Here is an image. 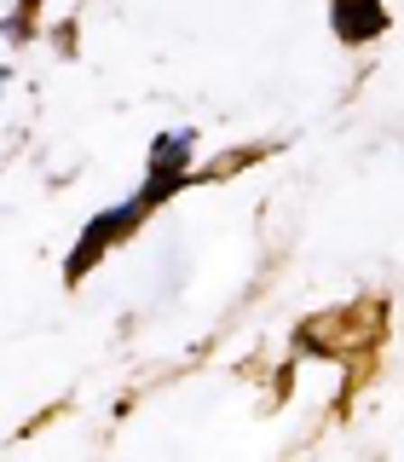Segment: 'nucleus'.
<instances>
[{"label": "nucleus", "instance_id": "f257e3e1", "mask_svg": "<svg viewBox=\"0 0 404 462\" xmlns=\"http://www.w3.org/2000/svg\"><path fill=\"white\" fill-rule=\"evenodd\" d=\"M387 29L381 0H335V35L341 41H370Z\"/></svg>", "mask_w": 404, "mask_h": 462}, {"label": "nucleus", "instance_id": "f03ea898", "mask_svg": "<svg viewBox=\"0 0 404 462\" xmlns=\"http://www.w3.org/2000/svg\"><path fill=\"white\" fill-rule=\"evenodd\" d=\"M191 144H197V134H162L151 144V168H185V156H191Z\"/></svg>", "mask_w": 404, "mask_h": 462}, {"label": "nucleus", "instance_id": "7ed1b4c3", "mask_svg": "<svg viewBox=\"0 0 404 462\" xmlns=\"http://www.w3.org/2000/svg\"><path fill=\"white\" fill-rule=\"evenodd\" d=\"M179 180H185V168H151V185H144V208H151V202H162L168 191H179Z\"/></svg>", "mask_w": 404, "mask_h": 462}, {"label": "nucleus", "instance_id": "20e7f679", "mask_svg": "<svg viewBox=\"0 0 404 462\" xmlns=\"http://www.w3.org/2000/svg\"><path fill=\"white\" fill-rule=\"evenodd\" d=\"M18 6H35V0H18Z\"/></svg>", "mask_w": 404, "mask_h": 462}]
</instances>
